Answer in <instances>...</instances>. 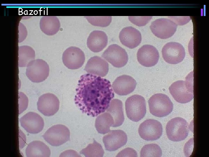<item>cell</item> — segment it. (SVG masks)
<instances>
[{
    "label": "cell",
    "mask_w": 209,
    "mask_h": 157,
    "mask_svg": "<svg viewBox=\"0 0 209 157\" xmlns=\"http://www.w3.org/2000/svg\"><path fill=\"white\" fill-rule=\"evenodd\" d=\"M76 91L75 104L83 113L93 117L106 110L114 96L109 80L89 74L80 76Z\"/></svg>",
    "instance_id": "1"
},
{
    "label": "cell",
    "mask_w": 209,
    "mask_h": 157,
    "mask_svg": "<svg viewBox=\"0 0 209 157\" xmlns=\"http://www.w3.org/2000/svg\"><path fill=\"white\" fill-rule=\"evenodd\" d=\"M169 90L174 99L180 103H188L194 98L192 81L188 77L185 81L179 80L174 82L169 87Z\"/></svg>",
    "instance_id": "2"
},
{
    "label": "cell",
    "mask_w": 209,
    "mask_h": 157,
    "mask_svg": "<svg viewBox=\"0 0 209 157\" xmlns=\"http://www.w3.org/2000/svg\"><path fill=\"white\" fill-rule=\"evenodd\" d=\"M148 102L150 113L156 117L167 116L173 109L172 102L167 95L163 94L157 93L153 95Z\"/></svg>",
    "instance_id": "3"
},
{
    "label": "cell",
    "mask_w": 209,
    "mask_h": 157,
    "mask_svg": "<svg viewBox=\"0 0 209 157\" xmlns=\"http://www.w3.org/2000/svg\"><path fill=\"white\" fill-rule=\"evenodd\" d=\"M125 107L127 117L134 122L139 121L146 113L145 99L139 95L134 94L128 98L125 102Z\"/></svg>",
    "instance_id": "4"
},
{
    "label": "cell",
    "mask_w": 209,
    "mask_h": 157,
    "mask_svg": "<svg viewBox=\"0 0 209 157\" xmlns=\"http://www.w3.org/2000/svg\"><path fill=\"white\" fill-rule=\"evenodd\" d=\"M189 127L186 121L180 117L171 119L167 123L166 131L168 138L174 142L184 140L188 135Z\"/></svg>",
    "instance_id": "5"
},
{
    "label": "cell",
    "mask_w": 209,
    "mask_h": 157,
    "mask_svg": "<svg viewBox=\"0 0 209 157\" xmlns=\"http://www.w3.org/2000/svg\"><path fill=\"white\" fill-rule=\"evenodd\" d=\"M43 137L44 140L51 145L58 146L70 140V132L66 126L57 124L48 129Z\"/></svg>",
    "instance_id": "6"
},
{
    "label": "cell",
    "mask_w": 209,
    "mask_h": 157,
    "mask_svg": "<svg viewBox=\"0 0 209 157\" xmlns=\"http://www.w3.org/2000/svg\"><path fill=\"white\" fill-rule=\"evenodd\" d=\"M49 67L47 63L42 59H37L30 61L27 66L26 74L31 81L41 82L48 76Z\"/></svg>",
    "instance_id": "7"
},
{
    "label": "cell",
    "mask_w": 209,
    "mask_h": 157,
    "mask_svg": "<svg viewBox=\"0 0 209 157\" xmlns=\"http://www.w3.org/2000/svg\"><path fill=\"white\" fill-rule=\"evenodd\" d=\"M102 57L113 66L118 68L125 65L128 60V56L125 50L116 44L109 46Z\"/></svg>",
    "instance_id": "8"
},
{
    "label": "cell",
    "mask_w": 209,
    "mask_h": 157,
    "mask_svg": "<svg viewBox=\"0 0 209 157\" xmlns=\"http://www.w3.org/2000/svg\"><path fill=\"white\" fill-rule=\"evenodd\" d=\"M177 26L171 19L162 18L152 22L150 28L155 36L161 39H166L174 34Z\"/></svg>",
    "instance_id": "9"
},
{
    "label": "cell",
    "mask_w": 209,
    "mask_h": 157,
    "mask_svg": "<svg viewBox=\"0 0 209 157\" xmlns=\"http://www.w3.org/2000/svg\"><path fill=\"white\" fill-rule=\"evenodd\" d=\"M138 132L140 136L143 140L147 141L156 140L160 138L162 135V126L158 121L149 119L140 124Z\"/></svg>",
    "instance_id": "10"
},
{
    "label": "cell",
    "mask_w": 209,
    "mask_h": 157,
    "mask_svg": "<svg viewBox=\"0 0 209 157\" xmlns=\"http://www.w3.org/2000/svg\"><path fill=\"white\" fill-rule=\"evenodd\" d=\"M163 57L167 63L172 64H178L184 59L185 50L180 44L171 42L166 44L162 50Z\"/></svg>",
    "instance_id": "11"
},
{
    "label": "cell",
    "mask_w": 209,
    "mask_h": 157,
    "mask_svg": "<svg viewBox=\"0 0 209 157\" xmlns=\"http://www.w3.org/2000/svg\"><path fill=\"white\" fill-rule=\"evenodd\" d=\"M85 59L83 51L80 48L71 47L63 52L62 60L64 65L68 69H75L81 67Z\"/></svg>",
    "instance_id": "12"
},
{
    "label": "cell",
    "mask_w": 209,
    "mask_h": 157,
    "mask_svg": "<svg viewBox=\"0 0 209 157\" xmlns=\"http://www.w3.org/2000/svg\"><path fill=\"white\" fill-rule=\"evenodd\" d=\"M37 105L38 110L41 113L45 116H50L58 111L60 101L55 95L47 93L39 97Z\"/></svg>",
    "instance_id": "13"
},
{
    "label": "cell",
    "mask_w": 209,
    "mask_h": 157,
    "mask_svg": "<svg viewBox=\"0 0 209 157\" xmlns=\"http://www.w3.org/2000/svg\"><path fill=\"white\" fill-rule=\"evenodd\" d=\"M127 140L126 134L120 130H111L103 137L105 149L109 151L118 149L125 145Z\"/></svg>",
    "instance_id": "14"
},
{
    "label": "cell",
    "mask_w": 209,
    "mask_h": 157,
    "mask_svg": "<svg viewBox=\"0 0 209 157\" xmlns=\"http://www.w3.org/2000/svg\"><path fill=\"white\" fill-rule=\"evenodd\" d=\"M21 126L27 132L32 134L37 133L42 131L44 126L42 118L34 112H29L19 119Z\"/></svg>",
    "instance_id": "15"
},
{
    "label": "cell",
    "mask_w": 209,
    "mask_h": 157,
    "mask_svg": "<svg viewBox=\"0 0 209 157\" xmlns=\"http://www.w3.org/2000/svg\"><path fill=\"white\" fill-rule=\"evenodd\" d=\"M159 56L157 49L150 45L143 46L138 49L137 53L138 61L146 67H151L156 65L158 62Z\"/></svg>",
    "instance_id": "16"
},
{
    "label": "cell",
    "mask_w": 209,
    "mask_h": 157,
    "mask_svg": "<svg viewBox=\"0 0 209 157\" xmlns=\"http://www.w3.org/2000/svg\"><path fill=\"white\" fill-rule=\"evenodd\" d=\"M136 82L132 77L122 75L118 77L113 82L112 87L114 92L120 95H126L135 89Z\"/></svg>",
    "instance_id": "17"
},
{
    "label": "cell",
    "mask_w": 209,
    "mask_h": 157,
    "mask_svg": "<svg viewBox=\"0 0 209 157\" xmlns=\"http://www.w3.org/2000/svg\"><path fill=\"white\" fill-rule=\"evenodd\" d=\"M119 38L122 44L130 49L138 46L141 43L142 40L140 31L132 26L123 28L119 33Z\"/></svg>",
    "instance_id": "18"
},
{
    "label": "cell",
    "mask_w": 209,
    "mask_h": 157,
    "mask_svg": "<svg viewBox=\"0 0 209 157\" xmlns=\"http://www.w3.org/2000/svg\"><path fill=\"white\" fill-rule=\"evenodd\" d=\"M109 64L104 59L97 56L90 58L85 65L84 70L89 74L104 77L107 74Z\"/></svg>",
    "instance_id": "19"
},
{
    "label": "cell",
    "mask_w": 209,
    "mask_h": 157,
    "mask_svg": "<svg viewBox=\"0 0 209 157\" xmlns=\"http://www.w3.org/2000/svg\"><path fill=\"white\" fill-rule=\"evenodd\" d=\"M108 43L106 33L99 30L93 31L90 34L87 41L88 47L94 52L101 51L105 48Z\"/></svg>",
    "instance_id": "20"
},
{
    "label": "cell",
    "mask_w": 209,
    "mask_h": 157,
    "mask_svg": "<svg viewBox=\"0 0 209 157\" xmlns=\"http://www.w3.org/2000/svg\"><path fill=\"white\" fill-rule=\"evenodd\" d=\"M25 152L28 157H48L51 154L49 147L43 142L38 140L30 142L27 147Z\"/></svg>",
    "instance_id": "21"
},
{
    "label": "cell",
    "mask_w": 209,
    "mask_h": 157,
    "mask_svg": "<svg viewBox=\"0 0 209 157\" xmlns=\"http://www.w3.org/2000/svg\"><path fill=\"white\" fill-rule=\"evenodd\" d=\"M60 26V20L56 16H45L40 19V29L47 35H52L56 34L59 31Z\"/></svg>",
    "instance_id": "22"
},
{
    "label": "cell",
    "mask_w": 209,
    "mask_h": 157,
    "mask_svg": "<svg viewBox=\"0 0 209 157\" xmlns=\"http://www.w3.org/2000/svg\"><path fill=\"white\" fill-rule=\"evenodd\" d=\"M106 111L110 113L113 117L114 124L112 127L120 126L123 123L124 117L122 101L117 99L111 100Z\"/></svg>",
    "instance_id": "23"
},
{
    "label": "cell",
    "mask_w": 209,
    "mask_h": 157,
    "mask_svg": "<svg viewBox=\"0 0 209 157\" xmlns=\"http://www.w3.org/2000/svg\"><path fill=\"white\" fill-rule=\"evenodd\" d=\"M114 124L113 117L110 113L106 112L100 114L97 117L95 121V126L98 133L105 134L111 131L110 127H112Z\"/></svg>",
    "instance_id": "24"
},
{
    "label": "cell",
    "mask_w": 209,
    "mask_h": 157,
    "mask_svg": "<svg viewBox=\"0 0 209 157\" xmlns=\"http://www.w3.org/2000/svg\"><path fill=\"white\" fill-rule=\"evenodd\" d=\"M34 50L28 46H21L18 48V66L24 67L35 58Z\"/></svg>",
    "instance_id": "25"
},
{
    "label": "cell",
    "mask_w": 209,
    "mask_h": 157,
    "mask_svg": "<svg viewBox=\"0 0 209 157\" xmlns=\"http://www.w3.org/2000/svg\"><path fill=\"white\" fill-rule=\"evenodd\" d=\"M80 154L85 157H103L104 151L101 145L94 140L93 142L89 144L83 149Z\"/></svg>",
    "instance_id": "26"
},
{
    "label": "cell",
    "mask_w": 209,
    "mask_h": 157,
    "mask_svg": "<svg viewBox=\"0 0 209 157\" xmlns=\"http://www.w3.org/2000/svg\"><path fill=\"white\" fill-rule=\"evenodd\" d=\"M162 150L157 144H152L143 146L140 152V157H161Z\"/></svg>",
    "instance_id": "27"
},
{
    "label": "cell",
    "mask_w": 209,
    "mask_h": 157,
    "mask_svg": "<svg viewBox=\"0 0 209 157\" xmlns=\"http://www.w3.org/2000/svg\"><path fill=\"white\" fill-rule=\"evenodd\" d=\"M85 17L92 25L103 27L109 25L112 20L111 16H86Z\"/></svg>",
    "instance_id": "28"
},
{
    "label": "cell",
    "mask_w": 209,
    "mask_h": 157,
    "mask_svg": "<svg viewBox=\"0 0 209 157\" xmlns=\"http://www.w3.org/2000/svg\"><path fill=\"white\" fill-rule=\"evenodd\" d=\"M152 16H129V20L133 24L138 26H142L145 25L152 19Z\"/></svg>",
    "instance_id": "29"
},
{
    "label": "cell",
    "mask_w": 209,
    "mask_h": 157,
    "mask_svg": "<svg viewBox=\"0 0 209 157\" xmlns=\"http://www.w3.org/2000/svg\"><path fill=\"white\" fill-rule=\"evenodd\" d=\"M19 113L21 114L27 108L28 103V98L22 92L19 93Z\"/></svg>",
    "instance_id": "30"
},
{
    "label": "cell",
    "mask_w": 209,
    "mask_h": 157,
    "mask_svg": "<svg viewBox=\"0 0 209 157\" xmlns=\"http://www.w3.org/2000/svg\"><path fill=\"white\" fill-rule=\"evenodd\" d=\"M170 19L177 25H182L186 24L190 19V16H169Z\"/></svg>",
    "instance_id": "31"
},
{
    "label": "cell",
    "mask_w": 209,
    "mask_h": 157,
    "mask_svg": "<svg viewBox=\"0 0 209 157\" xmlns=\"http://www.w3.org/2000/svg\"><path fill=\"white\" fill-rule=\"evenodd\" d=\"M116 157H137V154L134 149L130 148H126L120 151Z\"/></svg>",
    "instance_id": "32"
},
{
    "label": "cell",
    "mask_w": 209,
    "mask_h": 157,
    "mask_svg": "<svg viewBox=\"0 0 209 157\" xmlns=\"http://www.w3.org/2000/svg\"><path fill=\"white\" fill-rule=\"evenodd\" d=\"M18 42H21L26 38L27 31L25 26L22 23L19 22V25Z\"/></svg>",
    "instance_id": "33"
},
{
    "label": "cell",
    "mask_w": 209,
    "mask_h": 157,
    "mask_svg": "<svg viewBox=\"0 0 209 157\" xmlns=\"http://www.w3.org/2000/svg\"><path fill=\"white\" fill-rule=\"evenodd\" d=\"M60 157H81V156L75 151L68 150L62 152Z\"/></svg>",
    "instance_id": "34"
}]
</instances>
